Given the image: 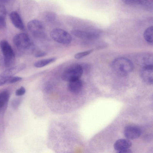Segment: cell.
Listing matches in <instances>:
<instances>
[{
	"instance_id": "6da1fadb",
	"label": "cell",
	"mask_w": 153,
	"mask_h": 153,
	"mask_svg": "<svg viewBox=\"0 0 153 153\" xmlns=\"http://www.w3.org/2000/svg\"><path fill=\"white\" fill-rule=\"evenodd\" d=\"M112 66L115 73L121 76L127 75L132 71L134 68L132 62L129 59L123 57L114 59Z\"/></svg>"
},
{
	"instance_id": "7a4b0ae2",
	"label": "cell",
	"mask_w": 153,
	"mask_h": 153,
	"mask_svg": "<svg viewBox=\"0 0 153 153\" xmlns=\"http://www.w3.org/2000/svg\"><path fill=\"white\" fill-rule=\"evenodd\" d=\"M83 73L82 66L78 64H74L67 68L63 72L62 79L65 81L69 82L79 79Z\"/></svg>"
},
{
	"instance_id": "3957f363",
	"label": "cell",
	"mask_w": 153,
	"mask_h": 153,
	"mask_svg": "<svg viewBox=\"0 0 153 153\" xmlns=\"http://www.w3.org/2000/svg\"><path fill=\"white\" fill-rule=\"evenodd\" d=\"M0 48L2 53L4 64L7 67L13 65L15 61V53L10 45L6 40H2L0 42Z\"/></svg>"
},
{
	"instance_id": "277c9868",
	"label": "cell",
	"mask_w": 153,
	"mask_h": 153,
	"mask_svg": "<svg viewBox=\"0 0 153 153\" xmlns=\"http://www.w3.org/2000/svg\"><path fill=\"white\" fill-rule=\"evenodd\" d=\"M13 41L15 46L22 51L30 50L32 47V44L29 36L25 33H21L16 35Z\"/></svg>"
},
{
	"instance_id": "5b68a950",
	"label": "cell",
	"mask_w": 153,
	"mask_h": 153,
	"mask_svg": "<svg viewBox=\"0 0 153 153\" xmlns=\"http://www.w3.org/2000/svg\"><path fill=\"white\" fill-rule=\"evenodd\" d=\"M50 35L54 40L60 44H69L72 41V37L70 34L61 29H53L51 31Z\"/></svg>"
},
{
	"instance_id": "8992f818",
	"label": "cell",
	"mask_w": 153,
	"mask_h": 153,
	"mask_svg": "<svg viewBox=\"0 0 153 153\" xmlns=\"http://www.w3.org/2000/svg\"><path fill=\"white\" fill-rule=\"evenodd\" d=\"M26 66L25 64H20L3 71L0 74V86H2L8 82L11 78L24 69Z\"/></svg>"
},
{
	"instance_id": "52a82bcc",
	"label": "cell",
	"mask_w": 153,
	"mask_h": 153,
	"mask_svg": "<svg viewBox=\"0 0 153 153\" xmlns=\"http://www.w3.org/2000/svg\"><path fill=\"white\" fill-rule=\"evenodd\" d=\"M27 28L29 31L35 36H41L44 33V26L40 21L32 20L27 24Z\"/></svg>"
},
{
	"instance_id": "ba28073f",
	"label": "cell",
	"mask_w": 153,
	"mask_h": 153,
	"mask_svg": "<svg viewBox=\"0 0 153 153\" xmlns=\"http://www.w3.org/2000/svg\"><path fill=\"white\" fill-rule=\"evenodd\" d=\"M71 33L74 36L81 39H92L97 38L100 35L97 31H87L78 29L72 30Z\"/></svg>"
},
{
	"instance_id": "9c48e42d",
	"label": "cell",
	"mask_w": 153,
	"mask_h": 153,
	"mask_svg": "<svg viewBox=\"0 0 153 153\" xmlns=\"http://www.w3.org/2000/svg\"><path fill=\"white\" fill-rule=\"evenodd\" d=\"M138 63L142 68L153 66V56L148 53H143L139 54L137 57Z\"/></svg>"
},
{
	"instance_id": "30bf717a",
	"label": "cell",
	"mask_w": 153,
	"mask_h": 153,
	"mask_svg": "<svg viewBox=\"0 0 153 153\" xmlns=\"http://www.w3.org/2000/svg\"><path fill=\"white\" fill-rule=\"evenodd\" d=\"M141 133V130L139 127L133 126L126 127L123 131L125 137L130 140L137 138L140 136Z\"/></svg>"
},
{
	"instance_id": "8fae6325",
	"label": "cell",
	"mask_w": 153,
	"mask_h": 153,
	"mask_svg": "<svg viewBox=\"0 0 153 153\" xmlns=\"http://www.w3.org/2000/svg\"><path fill=\"white\" fill-rule=\"evenodd\" d=\"M124 3L130 5L140 7L148 10H152V1L151 0H121Z\"/></svg>"
},
{
	"instance_id": "7c38bea8",
	"label": "cell",
	"mask_w": 153,
	"mask_h": 153,
	"mask_svg": "<svg viewBox=\"0 0 153 153\" xmlns=\"http://www.w3.org/2000/svg\"><path fill=\"white\" fill-rule=\"evenodd\" d=\"M140 76L143 81L148 84L153 83V66L142 68Z\"/></svg>"
},
{
	"instance_id": "4fadbf2b",
	"label": "cell",
	"mask_w": 153,
	"mask_h": 153,
	"mask_svg": "<svg viewBox=\"0 0 153 153\" xmlns=\"http://www.w3.org/2000/svg\"><path fill=\"white\" fill-rule=\"evenodd\" d=\"M11 21L16 28L21 30H24L25 26L22 19L18 13L16 11L12 12L10 14Z\"/></svg>"
},
{
	"instance_id": "5bb4252c",
	"label": "cell",
	"mask_w": 153,
	"mask_h": 153,
	"mask_svg": "<svg viewBox=\"0 0 153 153\" xmlns=\"http://www.w3.org/2000/svg\"><path fill=\"white\" fill-rule=\"evenodd\" d=\"M67 85L69 91L71 93L77 94L80 93L82 87V82L79 79L68 82Z\"/></svg>"
},
{
	"instance_id": "9a60e30c",
	"label": "cell",
	"mask_w": 153,
	"mask_h": 153,
	"mask_svg": "<svg viewBox=\"0 0 153 153\" xmlns=\"http://www.w3.org/2000/svg\"><path fill=\"white\" fill-rule=\"evenodd\" d=\"M132 145L130 140L126 139H120L116 141L114 145V149L117 152L123 150L129 149Z\"/></svg>"
},
{
	"instance_id": "2e32d148",
	"label": "cell",
	"mask_w": 153,
	"mask_h": 153,
	"mask_svg": "<svg viewBox=\"0 0 153 153\" xmlns=\"http://www.w3.org/2000/svg\"><path fill=\"white\" fill-rule=\"evenodd\" d=\"M56 57H53L49 58L41 59L35 62L34 64V66L36 68H40L45 66L51 63L54 62L56 60Z\"/></svg>"
},
{
	"instance_id": "e0dca14e",
	"label": "cell",
	"mask_w": 153,
	"mask_h": 153,
	"mask_svg": "<svg viewBox=\"0 0 153 153\" xmlns=\"http://www.w3.org/2000/svg\"><path fill=\"white\" fill-rule=\"evenodd\" d=\"M6 11L5 7L2 4L0 3V28L6 26Z\"/></svg>"
},
{
	"instance_id": "ac0fdd59",
	"label": "cell",
	"mask_w": 153,
	"mask_h": 153,
	"mask_svg": "<svg viewBox=\"0 0 153 153\" xmlns=\"http://www.w3.org/2000/svg\"><path fill=\"white\" fill-rule=\"evenodd\" d=\"M143 36L145 40L150 44L153 43V27L150 26L146 28L144 32Z\"/></svg>"
},
{
	"instance_id": "d6986e66",
	"label": "cell",
	"mask_w": 153,
	"mask_h": 153,
	"mask_svg": "<svg viewBox=\"0 0 153 153\" xmlns=\"http://www.w3.org/2000/svg\"><path fill=\"white\" fill-rule=\"evenodd\" d=\"M9 97V93L7 91H4L0 93V110L6 104Z\"/></svg>"
},
{
	"instance_id": "ffe728a7",
	"label": "cell",
	"mask_w": 153,
	"mask_h": 153,
	"mask_svg": "<svg viewBox=\"0 0 153 153\" xmlns=\"http://www.w3.org/2000/svg\"><path fill=\"white\" fill-rule=\"evenodd\" d=\"M44 19L49 22L54 21L56 18L57 15L55 13L51 11L45 12L43 14Z\"/></svg>"
},
{
	"instance_id": "44dd1931",
	"label": "cell",
	"mask_w": 153,
	"mask_h": 153,
	"mask_svg": "<svg viewBox=\"0 0 153 153\" xmlns=\"http://www.w3.org/2000/svg\"><path fill=\"white\" fill-rule=\"evenodd\" d=\"M93 51V50L91 49L88 51L79 52L76 54L74 56L75 59H79L91 53Z\"/></svg>"
},
{
	"instance_id": "7402d4cb",
	"label": "cell",
	"mask_w": 153,
	"mask_h": 153,
	"mask_svg": "<svg viewBox=\"0 0 153 153\" xmlns=\"http://www.w3.org/2000/svg\"><path fill=\"white\" fill-rule=\"evenodd\" d=\"M26 92V90L24 87L21 86L20 88L16 90L15 94L17 96H21L24 94Z\"/></svg>"
},
{
	"instance_id": "603a6c76",
	"label": "cell",
	"mask_w": 153,
	"mask_h": 153,
	"mask_svg": "<svg viewBox=\"0 0 153 153\" xmlns=\"http://www.w3.org/2000/svg\"><path fill=\"white\" fill-rule=\"evenodd\" d=\"M22 77L15 76H13L8 81V83L9 84L13 83L16 82L22 79Z\"/></svg>"
},
{
	"instance_id": "cb8c5ba5",
	"label": "cell",
	"mask_w": 153,
	"mask_h": 153,
	"mask_svg": "<svg viewBox=\"0 0 153 153\" xmlns=\"http://www.w3.org/2000/svg\"><path fill=\"white\" fill-rule=\"evenodd\" d=\"M46 53L43 51H38L34 55V56L36 58L41 57L44 56L46 55Z\"/></svg>"
},
{
	"instance_id": "d4e9b609",
	"label": "cell",
	"mask_w": 153,
	"mask_h": 153,
	"mask_svg": "<svg viewBox=\"0 0 153 153\" xmlns=\"http://www.w3.org/2000/svg\"><path fill=\"white\" fill-rule=\"evenodd\" d=\"M9 0H0V2L5 3L8 2Z\"/></svg>"
},
{
	"instance_id": "484cf974",
	"label": "cell",
	"mask_w": 153,
	"mask_h": 153,
	"mask_svg": "<svg viewBox=\"0 0 153 153\" xmlns=\"http://www.w3.org/2000/svg\"><path fill=\"white\" fill-rule=\"evenodd\" d=\"M151 0V1H153V0Z\"/></svg>"
}]
</instances>
